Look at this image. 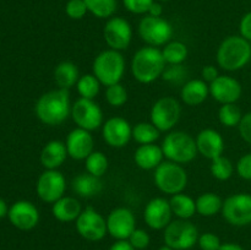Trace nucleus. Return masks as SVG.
Wrapping results in <instances>:
<instances>
[{"mask_svg":"<svg viewBox=\"0 0 251 250\" xmlns=\"http://www.w3.org/2000/svg\"><path fill=\"white\" fill-rule=\"evenodd\" d=\"M37 118L48 126L61 125L71 115L69 90L56 88L43 93L34 105Z\"/></svg>","mask_w":251,"mask_h":250,"instance_id":"obj_1","label":"nucleus"},{"mask_svg":"<svg viewBox=\"0 0 251 250\" xmlns=\"http://www.w3.org/2000/svg\"><path fill=\"white\" fill-rule=\"evenodd\" d=\"M167 63L162 50L156 47H142L131 59V74L140 83H152L162 77Z\"/></svg>","mask_w":251,"mask_h":250,"instance_id":"obj_2","label":"nucleus"},{"mask_svg":"<svg viewBox=\"0 0 251 250\" xmlns=\"http://www.w3.org/2000/svg\"><path fill=\"white\" fill-rule=\"evenodd\" d=\"M216 59L223 70H240L251 59L250 42L242 36H228L218 47Z\"/></svg>","mask_w":251,"mask_h":250,"instance_id":"obj_3","label":"nucleus"},{"mask_svg":"<svg viewBox=\"0 0 251 250\" xmlns=\"http://www.w3.org/2000/svg\"><path fill=\"white\" fill-rule=\"evenodd\" d=\"M92 71L105 87L119 83L125 74V58L120 51L105 49L95 58Z\"/></svg>","mask_w":251,"mask_h":250,"instance_id":"obj_4","label":"nucleus"},{"mask_svg":"<svg viewBox=\"0 0 251 250\" xmlns=\"http://www.w3.org/2000/svg\"><path fill=\"white\" fill-rule=\"evenodd\" d=\"M161 147L168 161L179 164L190 163L199 153L195 139L185 131H171L166 135Z\"/></svg>","mask_w":251,"mask_h":250,"instance_id":"obj_5","label":"nucleus"},{"mask_svg":"<svg viewBox=\"0 0 251 250\" xmlns=\"http://www.w3.org/2000/svg\"><path fill=\"white\" fill-rule=\"evenodd\" d=\"M154 185L159 191L168 195L183 193L188 185V173L181 164L164 161L154 169Z\"/></svg>","mask_w":251,"mask_h":250,"instance_id":"obj_6","label":"nucleus"},{"mask_svg":"<svg viewBox=\"0 0 251 250\" xmlns=\"http://www.w3.org/2000/svg\"><path fill=\"white\" fill-rule=\"evenodd\" d=\"M139 36L147 46L162 47L171 42L174 29L171 22L163 17H153L146 15L139 24Z\"/></svg>","mask_w":251,"mask_h":250,"instance_id":"obj_7","label":"nucleus"},{"mask_svg":"<svg viewBox=\"0 0 251 250\" xmlns=\"http://www.w3.org/2000/svg\"><path fill=\"white\" fill-rule=\"evenodd\" d=\"M164 243L174 250H189L198 243L199 232L189 220L172 221L163 233Z\"/></svg>","mask_w":251,"mask_h":250,"instance_id":"obj_8","label":"nucleus"},{"mask_svg":"<svg viewBox=\"0 0 251 250\" xmlns=\"http://www.w3.org/2000/svg\"><path fill=\"white\" fill-rule=\"evenodd\" d=\"M181 115V105L174 97H162L153 103L150 113L151 123L159 131H169L178 124Z\"/></svg>","mask_w":251,"mask_h":250,"instance_id":"obj_9","label":"nucleus"},{"mask_svg":"<svg viewBox=\"0 0 251 250\" xmlns=\"http://www.w3.org/2000/svg\"><path fill=\"white\" fill-rule=\"evenodd\" d=\"M222 216L229 225L244 227L251 223V195L238 193L223 201Z\"/></svg>","mask_w":251,"mask_h":250,"instance_id":"obj_10","label":"nucleus"},{"mask_svg":"<svg viewBox=\"0 0 251 250\" xmlns=\"http://www.w3.org/2000/svg\"><path fill=\"white\" fill-rule=\"evenodd\" d=\"M71 118L81 129L93 131L103 125V110L95 100L78 98L71 105Z\"/></svg>","mask_w":251,"mask_h":250,"instance_id":"obj_11","label":"nucleus"},{"mask_svg":"<svg viewBox=\"0 0 251 250\" xmlns=\"http://www.w3.org/2000/svg\"><path fill=\"white\" fill-rule=\"evenodd\" d=\"M75 225L78 234L88 242H100L108 233L107 220L91 206L82 210Z\"/></svg>","mask_w":251,"mask_h":250,"instance_id":"obj_12","label":"nucleus"},{"mask_svg":"<svg viewBox=\"0 0 251 250\" xmlns=\"http://www.w3.org/2000/svg\"><path fill=\"white\" fill-rule=\"evenodd\" d=\"M103 38L109 49L122 51L129 48L132 41V27L124 17L113 16L108 19L103 28Z\"/></svg>","mask_w":251,"mask_h":250,"instance_id":"obj_13","label":"nucleus"},{"mask_svg":"<svg viewBox=\"0 0 251 250\" xmlns=\"http://www.w3.org/2000/svg\"><path fill=\"white\" fill-rule=\"evenodd\" d=\"M66 190V179L58 169H46L36 184L38 198L47 203H54L61 199Z\"/></svg>","mask_w":251,"mask_h":250,"instance_id":"obj_14","label":"nucleus"},{"mask_svg":"<svg viewBox=\"0 0 251 250\" xmlns=\"http://www.w3.org/2000/svg\"><path fill=\"white\" fill-rule=\"evenodd\" d=\"M107 229L115 240L129 239L136 229V218L132 211L126 207H117L107 217Z\"/></svg>","mask_w":251,"mask_h":250,"instance_id":"obj_15","label":"nucleus"},{"mask_svg":"<svg viewBox=\"0 0 251 250\" xmlns=\"http://www.w3.org/2000/svg\"><path fill=\"white\" fill-rule=\"evenodd\" d=\"M103 140L114 149H122L132 139V126L122 117L109 118L102 125Z\"/></svg>","mask_w":251,"mask_h":250,"instance_id":"obj_16","label":"nucleus"},{"mask_svg":"<svg viewBox=\"0 0 251 250\" xmlns=\"http://www.w3.org/2000/svg\"><path fill=\"white\" fill-rule=\"evenodd\" d=\"M171 202L164 198H154L149 201L144 211V220L151 229H164L172 222Z\"/></svg>","mask_w":251,"mask_h":250,"instance_id":"obj_17","label":"nucleus"},{"mask_svg":"<svg viewBox=\"0 0 251 250\" xmlns=\"http://www.w3.org/2000/svg\"><path fill=\"white\" fill-rule=\"evenodd\" d=\"M243 88L237 78L228 75H220L210 83V96L221 104L235 103L242 97Z\"/></svg>","mask_w":251,"mask_h":250,"instance_id":"obj_18","label":"nucleus"},{"mask_svg":"<svg viewBox=\"0 0 251 250\" xmlns=\"http://www.w3.org/2000/svg\"><path fill=\"white\" fill-rule=\"evenodd\" d=\"M9 220L20 230H31L38 225L39 211L32 202L26 200L16 201L9 208Z\"/></svg>","mask_w":251,"mask_h":250,"instance_id":"obj_19","label":"nucleus"},{"mask_svg":"<svg viewBox=\"0 0 251 250\" xmlns=\"http://www.w3.org/2000/svg\"><path fill=\"white\" fill-rule=\"evenodd\" d=\"M65 145L68 149L69 157L76 159V161H82L93 152L95 140L91 135V131L76 127L69 132Z\"/></svg>","mask_w":251,"mask_h":250,"instance_id":"obj_20","label":"nucleus"},{"mask_svg":"<svg viewBox=\"0 0 251 250\" xmlns=\"http://www.w3.org/2000/svg\"><path fill=\"white\" fill-rule=\"evenodd\" d=\"M198 152L207 159H215L222 156L225 151V140L215 129H203L195 139Z\"/></svg>","mask_w":251,"mask_h":250,"instance_id":"obj_21","label":"nucleus"},{"mask_svg":"<svg viewBox=\"0 0 251 250\" xmlns=\"http://www.w3.org/2000/svg\"><path fill=\"white\" fill-rule=\"evenodd\" d=\"M208 96H210V85H207V82H205L202 78L189 80L181 86V100L190 107L202 104Z\"/></svg>","mask_w":251,"mask_h":250,"instance_id":"obj_22","label":"nucleus"},{"mask_svg":"<svg viewBox=\"0 0 251 250\" xmlns=\"http://www.w3.org/2000/svg\"><path fill=\"white\" fill-rule=\"evenodd\" d=\"M68 149L65 142L60 140H51L47 142L41 152V163L46 169H58L68 158Z\"/></svg>","mask_w":251,"mask_h":250,"instance_id":"obj_23","label":"nucleus"},{"mask_svg":"<svg viewBox=\"0 0 251 250\" xmlns=\"http://www.w3.org/2000/svg\"><path fill=\"white\" fill-rule=\"evenodd\" d=\"M163 151L161 146L154 144L140 145L134 153V161L139 168L144 171L156 169L163 162Z\"/></svg>","mask_w":251,"mask_h":250,"instance_id":"obj_24","label":"nucleus"},{"mask_svg":"<svg viewBox=\"0 0 251 250\" xmlns=\"http://www.w3.org/2000/svg\"><path fill=\"white\" fill-rule=\"evenodd\" d=\"M81 212H82V207H81L80 201L73 196H63L51 206V213L54 218L63 223L74 222L77 220Z\"/></svg>","mask_w":251,"mask_h":250,"instance_id":"obj_25","label":"nucleus"},{"mask_svg":"<svg viewBox=\"0 0 251 250\" xmlns=\"http://www.w3.org/2000/svg\"><path fill=\"white\" fill-rule=\"evenodd\" d=\"M71 188L81 198H93L102 191L103 184L100 178L90 173H81L73 179Z\"/></svg>","mask_w":251,"mask_h":250,"instance_id":"obj_26","label":"nucleus"},{"mask_svg":"<svg viewBox=\"0 0 251 250\" xmlns=\"http://www.w3.org/2000/svg\"><path fill=\"white\" fill-rule=\"evenodd\" d=\"M54 81L59 88L64 90H70L71 87L76 86L78 78H80V73L73 61H61L54 69Z\"/></svg>","mask_w":251,"mask_h":250,"instance_id":"obj_27","label":"nucleus"},{"mask_svg":"<svg viewBox=\"0 0 251 250\" xmlns=\"http://www.w3.org/2000/svg\"><path fill=\"white\" fill-rule=\"evenodd\" d=\"M223 207V200L215 193H203L196 199V213L203 217H212L220 213Z\"/></svg>","mask_w":251,"mask_h":250,"instance_id":"obj_28","label":"nucleus"},{"mask_svg":"<svg viewBox=\"0 0 251 250\" xmlns=\"http://www.w3.org/2000/svg\"><path fill=\"white\" fill-rule=\"evenodd\" d=\"M169 202H171L173 215H176L180 220H189L196 213V201L185 194L179 193L172 195Z\"/></svg>","mask_w":251,"mask_h":250,"instance_id":"obj_29","label":"nucleus"},{"mask_svg":"<svg viewBox=\"0 0 251 250\" xmlns=\"http://www.w3.org/2000/svg\"><path fill=\"white\" fill-rule=\"evenodd\" d=\"M159 136H161V131L152 123L141 122L137 123L132 127V139L139 145L154 144L156 140L159 139Z\"/></svg>","mask_w":251,"mask_h":250,"instance_id":"obj_30","label":"nucleus"},{"mask_svg":"<svg viewBox=\"0 0 251 250\" xmlns=\"http://www.w3.org/2000/svg\"><path fill=\"white\" fill-rule=\"evenodd\" d=\"M162 55L166 60L167 65H174V64H183L188 58V47L179 41L168 42L163 46Z\"/></svg>","mask_w":251,"mask_h":250,"instance_id":"obj_31","label":"nucleus"},{"mask_svg":"<svg viewBox=\"0 0 251 250\" xmlns=\"http://www.w3.org/2000/svg\"><path fill=\"white\" fill-rule=\"evenodd\" d=\"M88 12L97 19H110L117 11V0H83Z\"/></svg>","mask_w":251,"mask_h":250,"instance_id":"obj_32","label":"nucleus"},{"mask_svg":"<svg viewBox=\"0 0 251 250\" xmlns=\"http://www.w3.org/2000/svg\"><path fill=\"white\" fill-rule=\"evenodd\" d=\"M100 85L102 83L93 74H85V75L80 76L77 83H76V88H77V92L81 98L95 100L100 93Z\"/></svg>","mask_w":251,"mask_h":250,"instance_id":"obj_33","label":"nucleus"},{"mask_svg":"<svg viewBox=\"0 0 251 250\" xmlns=\"http://www.w3.org/2000/svg\"><path fill=\"white\" fill-rule=\"evenodd\" d=\"M243 114L240 108L235 103L222 104L218 109V120L226 127H235L239 125Z\"/></svg>","mask_w":251,"mask_h":250,"instance_id":"obj_34","label":"nucleus"},{"mask_svg":"<svg viewBox=\"0 0 251 250\" xmlns=\"http://www.w3.org/2000/svg\"><path fill=\"white\" fill-rule=\"evenodd\" d=\"M85 167L87 173L92 175L103 176L108 169V158L103 152L93 151L87 158L85 159Z\"/></svg>","mask_w":251,"mask_h":250,"instance_id":"obj_35","label":"nucleus"},{"mask_svg":"<svg viewBox=\"0 0 251 250\" xmlns=\"http://www.w3.org/2000/svg\"><path fill=\"white\" fill-rule=\"evenodd\" d=\"M210 171L213 178H216L217 180L225 181L228 180L233 175L234 166H233L232 161L229 158L225 156H220L211 161Z\"/></svg>","mask_w":251,"mask_h":250,"instance_id":"obj_36","label":"nucleus"},{"mask_svg":"<svg viewBox=\"0 0 251 250\" xmlns=\"http://www.w3.org/2000/svg\"><path fill=\"white\" fill-rule=\"evenodd\" d=\"M189 71L183 64H174V65H167L162 74V80L171 85H181L186 82Z\"/></svg>","mask_w":251,"mask_h":250,"instance_id":"obj_37","label":"nucleus"},{"mask_svg":"<svg viewBox=\"0 0 251 250\" xmlns=\"http://www.w3.org/2000/svg\"><path fill=\"white\" fill-rule=\"evenodd\" d=\"M104 96L108 104L114 108L123 107L127 102V91L120 82L112 86H108L105 88Z\"/></svg>","mask_w":251,"mask_h":250,"instance_id":"obj_38","label":"nucleus"},{"mask_svg":"<svg viewBox=\"0 0 251 250\" xmlns=\"http://www.w3.org/2000/svg\"><path fill=\"white\" fill-rule=\"evenodd\" d=\"M88 12L83 0H69L65 5V14L71 20H81Z\"/></svg>","mask_w":251,"mask_h":250,"instance_id":"obj_39","label":"nucleus"},{"mask_svg":"<svg viewBox=\"0 0 251 250\" xmlns=\"http://www.w3.org/2000/svg\"><path fill=\"white\" fill-rule=\"evenodd\" d=\"M198 244L201 250H220L222 243H221L218 235H216L215 233L207 232L199 235Z\"/></svg>","mask_w":251,"mask_h":250,"instance_id":"obj_40","label":"nucleus"},{"mask_svg":"<svg viewBox=\"0 0 251 250\" xmlns=\"http://www.w3.org/2000/svg\"><path fill=\"white\" fill-rule=\"evenodd\" d=\"M154 0H123L125 9L135 15H144L149 12L150 6Z\"/></svg>","mask_w":251,"mask_h":250,"instance_id":"obj_41","label":"nucleus"},{"mask_svg":"<svg viewBox=\"0 0 251 250\" xmlns=\"http://www.w3.org/2000/svg\"><path fill=\"white\" fill-rule=\"evenodd\" d=\"M127 240L131 243V245L135 248V249L142 250V249H146V248L149 247L150 240L151 239H150V235L146 230L136 228V229L131 233V235H130Z\"/></svg>","mask_w":251,"mask_h":250,"instance_id":"obj_42","label":"nucleus"},{"mask_svg":"<svg viewBox=\"0 0 251 250\" xmlns=\"http://www.w3.org/2000/svg\"><path fill=\"white\" fill-rule=\"evenodd\" d=\"M237 173L240 178L245 180H251V153H247L239 158L237 162Z\"/></svg>","mask_w":251,"mask_h":250,"instance_id":"obj_43","label":"nucleus"},{"mask_svg":"<svg viewBox=\"0 0 251 250\" xmlns=\"http://www.w3.org/2000/svg\"><path fill=\"white\" fill-rule=\"evenodd\" d=\"M238 129H239L240 137L247 144L251 145V112L245 113L243 115L242 120H240L239 125H238Z\"/></svg>","mask_w":251,"mask_h":250,"instance_id":"obj_44","label":"nucleus"},{"mask_svg":"<svg viewBox=\"0 0 251 250\" xmlns=\"http://www.w3.org/2000/svg\"><path fill=\"white\" fill-rule=\"evenodd\" d=\"M239 32L240 36L244 37L247 41L251 42V11L247 12L240 20Z\"/></svg>","mask_w":251,"mask_h":250,"instance_id":"obj_45","label":"nucleus"},{"mask_svg":"<svg viewBox=\"0 0 251 250\" xmlns=\"http://www.w3.org/2000/svg\"><path fill=\"white\" fill-rule=\"evenodd\" d=\"M218 76H220V74H218L217 68L213 65H206L203 66L202 70H201V77H202V80L205 81V82H213Z\"/></svg>","mask_w":251,"mask_h":250,"instance_id":"obj_46","label":"nucleus"},{"mask_svg":"<svg viewBox=\"0 0 251 250\" xmlns=\"http://www.w3.org/2000/svg\"><path fill=\"white\" fill-rule=\"evenodd\" d=\"M109 250H136L131 245V243L127 239H122V240H115V243H113L110 245Z\"/></svg>","mask_w":251,"mask_h":250,"instance_id":"obj_47","label":"nucleus"},{"mask_svg":"<svg viewBox=\"0 0 251 250\" xmlns=\"http://www.w3.org/2000/svg\"><path fill=\"white\" fill-rule=\"evenodd\" d=\"M147 15H150V16H153V17H162V15H163V6H162L161 2L157 1V0L156 1L152 2V5L150 6Z\"/></svg>","mask_w":251,"mask_h":250,"instance_id":"obj_48","label":"nucleus"},{"mask_svg":"<svg viewBox=\"0 0 251 250\" xmlns=\"http://www.w3.org/2000/svg\"><path fill=\"white\" fill-rule=\"evenodd\" d=\"M220 250H244V248L237 243H225L221 245Z\"/></svg>","mask_w":251,"mask_h":250,"instance_id":"obj_49","label":"nucleus"},{"mask_svg":"<svg viewBox=\"0 0 251 250\" xmlns=\"http://www.w3.org/2000/svg\"><path fill=\"white\" fill-rule=\"evenodd\" d=\"M7 213H9V210H7L6 202H5V201L0 198V218L5 217Z\"/></svg>","mask_w":251,"mask_h":250,"instance_id":"obj_50","label":"nucleus"},{"mask_svg":"<svg viewBox=\"0 0 251 250\" xmlns=\"http://www.w3.org/2000/svg\"><path fill=\"white\" fill-rule=\"evenodd\" d=\"M158 250H174V249H172V248H169L168 245H164V247H161V248H159Z\"/></svg>","mask_w":251,"mask_h":250,"instance_id":"obj_51","label":"nucleus"},{"mask_svg":"<svg viewBox=\"0 0 251 250\" xmlns=\"http://www.w3.org/2000/svg\"><path fill=\"white\" fill-rule=\"evenodd\" d=\"M157 1H159V2H163V1H169V0H157Z\"/></svg>","mask_w":251,"mask_h":250,"instance_id":"obj_52","label":"nucleus"}]
</instances>
